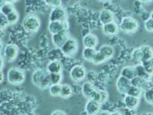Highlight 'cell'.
Wrapping results in <instances>:
<instances>
[{"instance_id":"836d02e7","label":"cell","mask_w":153,"mask_h":115,"mask_svg":"<svg viewBox=\"0 0 153 115\" xmlns=\"http://www.w3.org/2000/svg\"><path fill=\"white\" fill-rule=\"evenodd\" d=\"M106 61H107V60H106V58H105L97 51V53L95 54V55H94V57L93 58L91 62H92L93 64H94V65H100V64L105 62Z\"/></svg>"},{"instance_id":"3957f363","label":"cell","mask_w":153,"mask_h":115,"mask_svg":"<svg viewBox=\"0 0 153 115\" xmlns=\"http://www.w3.org/2000/svg\"><path fill=\"white\" fill-rule=\"evenodd\" d=\"M41 20L38 16L30 14L26 16L23 19L22 25L25 30L29 33H36L41 28Z\"/></svg>"},{"instance_id":"cb8c5ba5","label":"cell","mask_w":153,"mask_h":115,"mask_svg":"<svg viewBox=\"0 0 153 115\" xmlns=\"http://www.w3.org/2000/svg\"><path fill=\"white\" fill-rule=\"evenodd\" d=\"M16 10V9L14 5L12 4V2H9V1H5V3L0 8V12H2V14L5 15V16H7L8 15H9Z\"/></svg>"},{"instance_id":"d4e9b609","label":"cell","mask_w":153,"mask_h":115,"mask_svg":"<svg viewBox=\"0 0 153 115\" xmlns=\"http://www.w3.org/2000/svg\"><path fill=\"white\" fill-rule=\"evenodd\" d=\"M140 49H141L143 55V61H149L150 59H152L153 52L152 47H150L149 46H147V45H144V46H142L140 47Z\"/></svg>"},{"instance_id":"52a82bcc","label":"cell","mask_w":153,"mask_h":115,"mask_svg":"<svg viewBox=\"0 0 153 115\" xmlns=\"http://www.w3.org/2000/svg\"><path fill=\"white\" fill-rule=\"evenodd\" d=\"M19 49L15 44H9L3 49V58L7 62H12L17 58Z\"/></svg>"},{"instance_id":"9c48e42d","label":"cell","mask_w":153,"mask_h":115,"mask_svg":"<svg viewBox=\"0 0 153 115\" xmlns=\"http://www.w3.org/2000/svg\"><path fill=\"white\" fill-rule=\"evenodd\" d=\"M68 23L67 20L62 22H49L48 31L51 35L68 31Z\"/></svg>"},{"instance_id":"f1b7e54d","label":"cell","mask_w":153,"mask_h":115,"mask_svg":"<svg viewBox=\"0 0 153 115\" xmlns=\"http://www.w3.org/2000/svg\"><path fill=\"white\" fill-rule=\"evenodd\" d=\"M142 94H143V91H142L141 89L138 88V87H135V86L131 85L126 95H129L132 96V97L139 98H140V96L142 95Z\"/></svg>"},{"instance_id":"b9f144b4","label":"cell","mask_w":153,"mask_h":115,"mask_svg":"<svg viewBox=\"0 0 153 115\" xmlns=\"http://www.w3.org/2000/svg\"><path fill=\"white\" fill-rule=\"evenodd\" d=\"M99 115H110V112L108 111H103L100 113Z\"/></svg>"},{"instance_id":"277c9868","label":"cell","mask_w":153,"mask_h":115,"mask_svg":"<svg viewBox=\"0 0 153 115\" xmlns=\"http://www.w3.org/2000/svg\"><path fill=\"white\" fill-rule=\"evenodd\" d=\"M139 28V22L136 19L130 16L124 17L119 25V29L120 31H123V33L129 34V35L136 33Z\"/></svg>"},{"instance_id":"5b68a950","label":"cell","mask_w":153,"mask_h":115,"mask_svg":"<svg viewBox=\"0 0 153 115\" xmlns=\"http://www.w3.org/2000/svg\"><path fill=\"white\" fill-rule=\"evenodd\" d=\"M61 50L65 56H74L78 51V42L74 38L70 36L65 44L61 46Z\"/></svg>"},{"instance_id":"7a4b0ae2","label":"cell","mask_w":153,"mask_h":115,"mask_svg":"<svg viewBox=\"0 0 153 115\" xmlns=\"http://www.w3.org/2000/svg\"><path fill=\"white\" fill-rule=\"evenodd\" d=\"M26 78L25 72L21 68L12 67L7 72V80L9 84L13 85H19L24 83Z\"/></svg>"},{"instance_id":"4316f807","label":"cell","mask_w":153,"mask_h":115,"mask_svg":"<svg viewBox=\"0 0 153 115\" xmlns=\"http://www.w3.org/2000/svg\"><path fill=\"white\" fill-rule=\"evenodd\" d=\"M108 99V93L105 91H100V90H97L96 92L94 98L93 100L97 101L98 103L102 105Z\"/></svg>"},{"instance_id":"8992f818","label":"cell","mask_w":153,"mask_h":115,"mask_svg":"<svg viewBox=\"0 0 153 115\" xmlns=\"http://www.w3.org/2000/svg\"><path fill=\"white\" fill-rule=\"evenodd\" d=\"M86 76H87V70L83 65H75L71 69L70 72V77L74 82H80L84 81Z\"/></svg>"},{"instance_id":"6da1fadb","label":"cell","mask_w":153,"mask_h":115,"mask_svg":"<svg viewBox=\"0 0 153 115\" xmlns=\"http://www.w3.org/2000/svg\"><path fill=\"white\" fill-rule=\"evenodd\" d=\"M31 81L35 87L42 90L49 88L51 85L49 74L46 72V70L42 68H38L32 73Z\"/></svg>"},{"instance_id":"f35d334b","label":"cell","mask_w":153,"mask_h":115,"mask_svg":"<svg viewBox=\"0 0 153 115\" xmlns=\"http://www.w3.org/2000/svg\"><path fill=\"white\" fill-rule=\"evenodd\" d=\"M51 115H67V114L62 110H55L51 114Z\"/></svg>"},{"instance_id":"74e56055","label":"cell","mask_w":153,"mask_h":115,"mask_svg":"<svg viewBox=\"0 0 153 115\" xmlns=\"http://www.w3.org/2000/svg\"><path fill=\"white\" fill-rule=\"evenodd\" d=\"M45 3L51 7H52V9L53 8L59 7L62 5V2L60 0H47V1H45Z\"/></svg>"},{"instance_id":"e575fe53","label":"cell","mask_w":153,"mask_h":115,"mask_svg":"<svg viewBox=\"0 0 153 115\" xmlns=\"http://www.w3.org/2000/svg\"><path fill=\"white\" fill-rule=\"evenodd\" d=\"M142 65L143 66V68L146 69V71L148 72L149 74L152 75L153 73V63H152V59H150L149 61H143L141 63Z\"/></svg>"},{"instance_id":"d590c367","label":"cell","mask_w":153,"mask_h":115,"mask_svg":"<svg viewBox=\"0 0 153 115\" xmlns=\"http://www.w3.org/2000/svg\"><path fill=\"white\" fill-rule=\"evenodd\" d=\"M9 25L7 18L2 12H0V30H4Z\"/></svg>"},{"instance_id":"60d3db41","label":"cell","mask_w":153,"mask_h":115,"mask_svg":"<svg viewBox=\"0 0 153 115\" xmlns=\"http://www.w3.org/2000/svg\"><path fill=\"white\" fill-rule=\"evenodd\" d=\"M4 78H5V76H4L3 72H2V70H0V84H2L3 82Z\"/></svg>"},{"instance_id":"2e32d148","label":"cell","mask_w":153,"mask_h":115,"mask_svg":"<svg viewBox=\"0 0 153 115\" xmlns=\"http://www.w3.org/2000/svg\"><path fill=\"white\" fill-rule=\"evenodd\" d=\"M62 64L58 60H52L48 62L46 67V72L48 74L61 73L62 71Z\"/></svg>"},{"instance_id":"7c38bea8","label":"cell","mask_w":153,"mask_h":115,"mask_svg":"<svg viewBox=\"0 0 153 115\" xmlns=\"http://www.w3.org/2000/svg\"><path fill=\"white\" fill-rule=\"evenodd\" d=\"M69 37L70 35L68 34V31H61V32H59V33L52 35V36H51V41H52V43L54 44L56 47L61 49V46L65 44V42H66L67 39Z\"/></svg>"},{"instance_id":"e0dca14e","label":"cell","mask_w":153,"mask_h":115,"mask_svg":"<svg viewBox=\"0 0 153 115\" xmlns=\"http://www.w3.org/2000/svg\"><path fill=\"white\" fill-rule=\"evenodd\" d=\"M102 30H103V33L107 36H113V35H117L119 32V25L115 22L108 23V24L103 25L102 26Z\"/></svg>"},{"instance_id":"ac0fdd59","label":"cell","mask_w":153,"mask_h":115,"mask_svg":"<svg viewBox=\"0 0 153 115\" xmlns=\"http://www.w3.org/2000/svg\"><path fill=\"white\" fill-rule=\"evenodd\" d=\"M100 21L102 25L113 22H114V15L109 9H103L100 14Z\"/></svg>"},{"instance_id":"d6986e66","label":"cell","mask_w":153,"mask_h":115,"mask_svg":"<svg viewBox=\"0 0 153 115\" xmlns=\"http://www.w3.org/2000/svg\"><path fill=\"white\" fill-rule=\"evenodd\" d=\"M98 52H99L106 60H108L113 57L115 53V49L112 46H110V45H103V46H100V49L98 50Z\"/></svg>"},{"instance_id":"f546056e","label":"cell","mask_w":153,"mask_h":115,"mask_svg":"<svg viewBox=\"0 0 153 115\" xmlns=\"http://www.w3.org/2000/svg\"><path fill=\"white\" fill-rule=\"evenodd\" d=\"M61 84H51L49 87V93L53 97H60V94H61Z\"/></svg>"},{"instance_id":"8d00e7d4","label":"cell","mask_w":153,"mask_h":115,"mask_svg":"<svg viewBox=\"0 0 153 115\" xmlns=\"http://www.w3.org/2000/svg\"><path fill=\"white\" fill-rule=\"evenodd\" d=\"M144 26L146 31H149V32H151L152 33L153 31V19L152 15L151 17L149 18L148 19H146V21H145Z\"/></svg>"},{"instance_id":"4fadbf2b","label":"cell","mask_w":153,"mask_h":115,"mask_svg":"<svg viewBox=\"0 0 153 115\" xmlns=\"http://www.w3.org/2000/svg\"><path fill=\"white\" fill-rule=\"evenodd\" d=\"M101 105L94 100H88L86 104L85 111L87 115H97L100 111Z\"/></svg>"},{"instance_id":"ba28073f","label":"cell","mask_w":153,"mask_h":115,"mask_svg":"<svg viewBox=\"0 0 153 115\" xmlns=\"http://www.w3.org/2000/svg\"><path fill=\"white\" fill-rule=\"evenodd\" d=\"M67 12L64 7L59 6V7L53 8L51 11L49 19L50 22H62L66 20Z\"/></svg>"},{"instance_id":"30bf717a","label":"cell","mask_w":153,"mask_h":115,"mask_svg":"<svg viewBox=\"0 0 153 115\" xmlns=\"http://www.w3.org/2000/svg\"><path fill=\"white\" fill-rule=\"evenodd\" d=\"M97 91V89L96 88L94 84H92L91 81L84 82L81 87L82 94H84V97L88 100L94 99Z\"/></svg>"},{"instance_id":"ffe728a7","label":"cell","mask_w":153,"mask_h":115,"mask_svg":"<svg viewBox=\"0 0 153 115\" xmlns=\"http://www.w3.org/2000/svg\"><path fill=\"white\" fill-rule=\"evenodd\" d=\"M136 68V76L140 78L143 79V80L146 81H152V75L149 74L148 72H146V69L143 68L142 64H138L135 66Z\"/></svg>"},{"instance_id":"4dcf8cb0","label":"cell","mask_w":153,"mask_h":115,"mask_svg":"<svg viewBox=\"0 0 153 115\" xmlns=\"http://www.w3.org/2000/svg\"><path fill=\"white\" fill-rule=\"evenodd\" d=\"M6 18H7L8 22H9V25L16 24V23L19 21V12H17V10L14 11V12H12V13H10L9 15H8V16H6Z\"/></svg>"},{"instance_id":"5bb4252c","label":"cell","mask_w":153,"mask_h":115,"mask_svg":"<svg viewBox=\"0 0 153 115\" xmlns=\"http://www.w3.org/2000/svg\"><path fill=\"white\" fill-rule=\"evenodd\" d=\"M98 42H99V40H98L97 36L94 33L87 34L83 38V44H84V48L96 49Z\"/></svg>"},{"instance_id":"7bdbcfd3","label":"cell","mask_w":153,"mask_h":115,"mask_svg":"<svg viewBox=\"0 0 153 115\" xmlns=\"http://www.w3.org/2000/svg\"><path fill=\"white\" fill-rule=\"evenodd\" d=\"M110 115H122V114L120 113L118 111H113L112 113H110Z\"/></svg>"},{"instance_id":"44dd1931","label":"cell","mask_w":153,"mask_h":115,"mask_svg":"<svg viewBox=\"0 0 153 115\" xmlns=\"http://www.w3.org/2000/svg\"><path fill=\"white\" fill-rule=\"evenodd\" d=\"M120 76L124 77L125 78L129 79V81L132 80V79L134 78L135 77H136V72L135 66L128 65V66L123 67V68H122V70H121V72H120Z\"/></svg>"},{"instance_id":"ab89813d","label":"cell","mask_w":153,"mask_h":115,"mask_svg":"<svg viewBox=\"0 0 153 115\" xmlns=\"http://www.w3.org/2000/svg\"><path fill=\"white\" fill-rule=\"evenodd\" d=\"M5 65V60L3 58V56L0 54V70H2Z\"/></svg>"},{"instance_id":"f6af8a7d","label":"cell","mask_w":153,"mask_h":115,"mask_svg":"<svg viewBox=\"0 0 153 115\" xmlns=\"http://www.w3.org/2000/svg\"><path fill=\"white\" fill-rule=\"evenodd\" d=\"M5 1H0V8H1V6H2V5L5 3Z\"/></svg>"},{"instance_id":"1f68e13d","label":"cell","mask_w":153,"mask_h":115,"mask_svg":"<svg viewBox=\"0 0 153 115\" xmlns=\"http://www.w3.org/2000/svg\"><path fill=\"white\" fill-rule=\"evenodd\" d=\"M49 76H50V80L51 84H61V81L63 79V76L61 73L49 74Z\"/></svg>"},{"instance_id":"ee69618b","label":"cell","mask_w":153,"mask_h":115,"mask_svg":"<svg viewBox=\"0 0 153 115\" xmlns=\"http://www.w3.org/2000/svg\"><path fill=\"white\" fill-rule=\"evenodd\" d=\"M2 49H3V44H2V40L0 39V54H1V52H2Z\"/></svg>"},{"instance_id":"484cf974","label":"cell","mask_w":153,"mask_h":115,"mask_svg":"<svg viewBox=\"0 0 153 115\" xmlns=\"http://www.w3.org/2000/svg\"><path fill=\"white\" fill-rule=\"evenodd\" d=\"M97 50H96V49H92V48H84L83 50V58L87 61H92L93 58L94 57L95 54L97 53Z\"/></svg>"},{"instance_id":"d6a6232c","label":"cell","mask_w":153,"mask_h":115,"mask_svg":"<svg viewBox=\"0 0 153 115\" xmlns=\"http://www.w3.org/2000/svg\"><path fill=\"white\" fill-rule=\"evenodd\" d=\"M144 99L145 101L149 105H152L153 104V88L150 87V88L147 89L144 91Z\"/></svg>"},{"instance_id":"8fae6325","label":"cell","mask_w":153,"mask_h":115,"mask_svg":"<svg viewBox=\"0 0 153 115\" xmlns=\"http://www.w3.org/2000/svg\"><path fill=\"white\" fill-rule=\"evenodd\" d=\"M131 81L129 79L125 78L124 77L120 76L117 78V83H116V86H117V91L122 94H126L127 91L129 90V88L130 87Z\"/></svg>"},{"instance_id":"7402d4cb","label":"cell","mask_w":153,"mask_h":115,"mask_svg":"<svg viewBox=\"0 0 153 115\" xmlns=\"http://www.w3.org/2000/svg\"><path fill=\"white\" fill-rule=\"evenodd\" d=\"M139 101H140L139 98L132 97V96L125 95L124 97V104L129 110H133L137 108L138 105H139Z\"/></svg>"},{"instance_id":"603a6c76","label":"cell","mask_w":153,"mask_h":115,"mask_svg":"<svg viewBox=\"0 0 153 115\" xmlns=\"http://www.w3.org/2000/svg\"><path fill=\"white\" fill-rule=\"evenodd\" d=\"M74 90L73 87L68 84H61V94L60 97L64 99H68L73 95Z\"/></svg>"},{"instance_id":"9a60e30c","label":"cell","mask_w":153,"mask_h":115,"mask_svg":"<svg viewBox=\"0 0 153 115\" xmlns=\"http://www.w3.org/2000/svg\"><path fill=\"white\" fill-rule=\"evenodd\" d=\"M131 81V84L132 86H135V87H138V88L141 89L143 91H145L147 89L150 88V87H152V84L150 85V84H152V81H146L143 80V79L140 78L139 77H135L134 78H132Z\"/></svg>"},{"instance_id":"83f0119b","label":"cell","mask_w":153,"mask_h":115,"mask_svg":"<svg viewBox=\"0 0 153 115\" xmlns=\"http://www.w3.org/2000/svg\"><path fill=\"white\" fill-rule=\"evenodd\" d=\"M132 58L134 61L138 62V64H141V63L143 62V55L140 47L136 48V49H135L132 51Z\"/></svg>"}]
</instances>
